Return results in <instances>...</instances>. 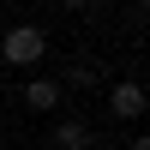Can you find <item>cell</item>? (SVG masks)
<instances>
[{"label": "cell", "instance_id": "obj_4", "mask_svg": "<svg viewBox=\"0 0 150 150\" xmlns=\"http://www.w3.org/2000/svg\"><path fill=\"white\" fill-rule=\"evenodd\" d=\"M48 144H54V150H90V126L72 114V120H60V126H54V138H48Z\"/></svg>", "mask_w": 150, "mask_h": 150}, {"label": "cell", "instance_id": "obj_2", "mask_svg": "<svg viewBox=\"0 0 150 150\" xmlns=\"http://www.w3.org/2000/svg\"><path fill=\"white\" fill-rule=\"evenodd\" d=\"M108 108H114L120 120H138V114H144V84H138V78H120L114 90H108Z\"/></svg>", "mask_w": 150, "mask_h": 150}, {"label": "cell", "instance_id": "obj_3", "mask_svg": "<svg viewBox=\"0 0 150 150\" xmlns=\"http://www.w3.org/2000/svg\"><path fill=\"white\" fill-rule=\"evenodd\" d=\"M24 108L54 114V108H60V84H54V78H30V84H24Z\"/></svg>", "mask_w": 150, "mask_h": 150}, {"label": "cell", "instance_id": "obj_5", "mask_svg": "<svg viewBox=\"0 0 150 150\" xmlns=\"http://www.w3.org/2000/svg\"><path fill=\"white\" fill-rule=\"evenodd\" d=\"M126 150H150V138H144V132H138V138H126Z\"/></svg>", "mask_w": 150, "mask_h": 150}, {"label": "cell", "instance_id": "obj_1", "mask_svg": "<svg viewBox=\"0 0 150 150\" xmlns=\"http://www.w3.org/2000/svg\"><path fill=\"white\" fill-rule=\"evenodd\" d=\"M42 54H48V36L36 30V24H12V30L0 36V60H6V66H36Z\"/></svg>", "mask_w": 150, "mask_h": 150}]
</instances>
